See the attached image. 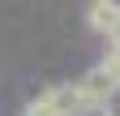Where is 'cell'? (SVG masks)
Returning <instances> with one entry per match:
<instances>
[{
  "instance_id": "1",
  "label": "cell",
  "mask_w": 120,
  "mask_h": 116,
  "mask_svg": "<svg viewBox=\"0 0 120 116\" xmlns=\"http://www.w3.org/2000/svg\"><path fill=\"white\" fill-rule=\"evenodd\" d=\"M82 103H112V95H120V47H107V56L77 82Z\"/></svg>"
},
{
  "instance_id": "2",
  "label": "cell",
  "mask_w": 120,
  "mask_h": 116,
  "mask_svg": "<svg viewBox=\"0 0 120 116\" xmlns=\"http://www.w3.org/2000/svg\"><path fill=\"white\" fill-rule=\"evenodd\" d=\"M86 103H82V90L73 82L64 86H47V90H39L34 99L26 103V112H34V116H77Z\"/></svg>"
},
{
  "instance_id": "3",
  "label": "cell",
  "mask_w": 120,
  "mask_h": 116,
  "mask_svg": "<svg viewBox=\"0 0 120 116\" xmlns=\"http://www.w3.org/2000/svg\"><path fill=\"white\" fill-rule=\"evenodd\" d=\"M116 17H120V0H90V9H86V22L94 35H107V26Z\"/></svg>"
},
{
  "instance_id": "5",
  "label": "cell",
  "mask_w": 120,
  "mask_h": 116,
  "mask_svg": "<svg viewBox=\"0 0 120 116\" xmlns=\"http://www.w3.org/2000/svg\"><path fill=\"white\" fill-rule=\"evenodd\" d=\"M103 39H107V47H120V17L107 26V35H103Z\"/></svg>"
},
{
  "instance_id": "6",
  "label": "cell",
  "mask_w": 120,
  "mask_h": 116,
  "mask_svg": "<svg viewBox=\"0 0 120 116\" xmlns=\"http://www.w3.org/2000/svg\"><path fill=\"white\" fill-rule=\"evenodd\" d=\"M26 116H34V112H26Z\"/></svg>"
},
{
  "instance_id": "4",
  "label": "cell",
  "mask_w": 120,
  "mask_h": 116,
  "mask_svg": "<svg viewBox=\"0 0 120 116\" xmlns=\"http://www.w3.org/2000/svg\"><path fill=\"white\" fill-rule=\"evenodd\" d=\"M77 116H116V112H112V103H86Z\"/></svg>"
}]
</instances>
